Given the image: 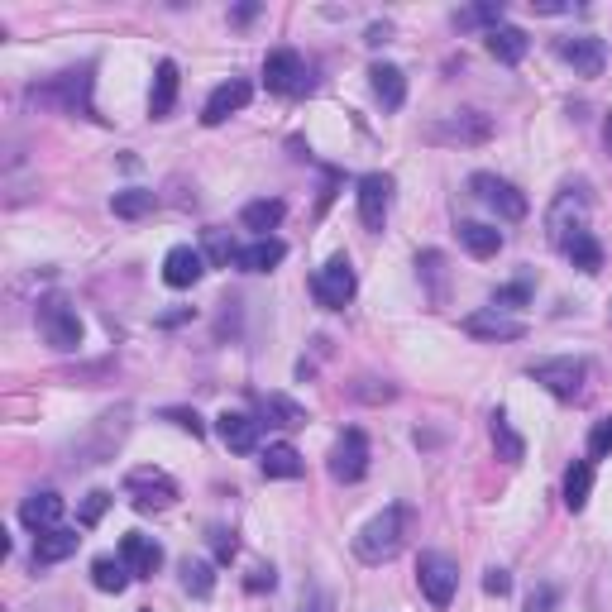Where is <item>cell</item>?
Returning <instances> with one entry per match:
<instances>
[{"mask_svg":"<svg viewBox=\"0 0 612 612\" xmlns=\"http://www.w3.org/2000/svg\"><path fill=\"white\" fill-rule=\"evenodd\" d=\"M177 87H182V72H177L173 58H163V63L153 67V96H149V115H153V120H168V115H173Z\"/></svg>","mask_w":612,"mask_h":612,"instance_id":"cell-22","label":"cell"},{"mask_svg":"<svg viewBox=\"0 0 612 612\" xmlns=\"http://www.w3.org/2000/svg\"><path fill=\"white\" fill-rule=\"evenodd\" d=\"M244 589H249V593H263V589L273 593V589H278V569H273V565H254V569H249V579H244Z\"/></svg>","mask_w":612,"mask_h":612,"instance_id":"cell-43","label":"cell"},{"mask_svg":"<svg viewBox=\"0 0 612 612\" xmlns=\"http://www.w3.org/2000/svg\"><path fill=\"white\" fill-rule=\"evenodd\" d=\"M603 139H608V153H612V120H608V130H603Z\"/></svg>","mask_w":612,"mask_h":612,"instance_id":"cell-53","label":"cell"},{"mask_svg":"<svg viewBox=\"0 0 612 612\" xmlns=\"http://www.w3.org/2000/svg\"><path fill=\"white\" fill-rule=\"evenodd\" d=\"M464 335H474V340H522L526 321L522 316H507L498 306H483L474 316H464Z\"/></svg>","mask_w":612,"mask_h":612,"instance_id":"cell-16","label":"cell"},{"mask_svg":"<svg viewBox=\"0 0 612 612\" xmlns=\"http://www.w3.org/2000/svg\"><path fill=\"white\" fill-rule=\"evenodd\" d=\"M589 493H593V464L579 459L565 474V507L569 512H584V507H589Z\"/></svg>","mask_w":612,"mask_h":612,"instance_id":"cell-33","label":"cell"},{"mask_svg":"<svg viewBox=\"0 0 612 612\" xmlns=\"http://www.w3.org/2000/svg\"><path fill=\"white\" fill-rule=\"evenodd\" d=\"M211 550H216V560H220V565H230V560L240 555V541H235V531H225V526H216V531H211Z\"/></svg>","mask_w":612,"mask_h":612,"instance_id":"cell-42","label":"cell"},{"mask_svg":"<svg viewBox=\"0 0 612 612\" xmlns=\"http://www.w3.org/2000/svg\"><path fill=\"white\" fill-rule=\"evenodd\" d=\"M201 273H206V254L201 249H192V244H177V249H168V259H163V283L168 287H197Z\"/></svg>","mask_w":612,"mask_h":612,"instance_id":"cell-19","label":"cell"},{"mask_svg":"<svg viewBox=\"0 0 612 612\" xmlns=\"http://www.w3.org/2000/svg\"><path fill=\"white\" fill-rule=\"evenodd\" d=\"M526 302H531V287H526V283L503 287V292L493 297V306H498V311H507V306H526Z\"/></svg>","mask_w":612,"mask_h":612,"instance_id":"cell-46","label":"cell"},{"mask_svg":"<svg viewBox=\"0 0 612 612\" xmlns=\"http://www.w3.org/2000/svg\"><path fill=\"white\" fill-rule=\"evenodd\" d=\"M526 612H555V589H550V584L531 589V598H526Z\"/></svg>","mask_w":612,"mask_h":612,"instance_id":"cell-47","label":"cell"},{"mask_svg":"<svg viewBox=\"0 0 612 612\" xmlns=\"http://www.w3.org/2000/svg\"><path fill=\"white\" fill-rule=\"evenodd\" d=\"M555 53L565 58L579 77H603V67H608V48L603 39H593V34H574V39H560Z\"/></svg>","mask_w":612,"mask_h":612,"instance_id":"cell-15","label":"cell"},{"mask_svg":"<svg viewBox=\"0 0 612 612\" xmlns=\"http://www.w3.org/2000/svg\"><path fill=\"white\" fill-rule=\"evenodd\" d=\"M388 34H393V29H388V24H373V29H369V39H364V44H369V48L388 44Z\"/></svg>","mask_w":612,"mask_h":612,"instance_id":"cell-50","label":"cell"},{"mask_svg":"<svg viewBox=\"0 0 612 612\" xmlns=\"http://www.w3.org/2000/svg\"><path fill=\"white\" fill-rule=\"evenodd\" d=\"M531 5H536L541 15H565V10H569L565 0H531Z\"/></svg>","mask_w":612,"mask_h":612,"instance_id":"cell-49","label":"cell"},{"mask_svg":"<svg viewBox=\"0 0 612 612\" xmlns=\"http://www.w3.org/2000/svg\"><path fill=\"white\" fill-rule=\"evenodd\" d=\"M283 201L278 197H263V201H249L240 211V220H244V230H259V240L268 235V230H278V220H283Z\"/></svg>","mask_w":612,"mask_h":612,"instance_id":"cell-32","label":"cell"},{"mask_svg":"<svg viewBox=\"0 0 612 612\" xmlns=\"http://www.w3.org/2000/svg\"><path fill=\"white\" fill-rule=\"evenodd\" d=\"M589 455L593 459H608L612 455V416H603V421L589 431Z\"/></svg>","mask_w":612,"mask_h":612,"instance_id":"cell-41","label":"cell"},{"mask_svg":"<svg viewBox=\"0 0 612 612\" xmlns=\"http://www.w3.org/2000/svg\"><path fill=\"white\" fill-rule=\"evenodd\" d=\"M249 96H254V87H249L244 77H230V82H220V87L206 96V106H201V125H225L235 110L249 106Z\"/></svg>","mask_w":612,"mask_h":612,"instance_id":"cell-17","label":"cell"},{"mask_svg":"<svg viewBox=\"0 0 612 612\" xmlns=\"http://www.w3.org/2000/svg\"><path fill=\"white\" fill-rule=\"evenodd\" d=\"M354 292H359V278H354V263L345 254H335L326 268H316V278H311V297L326 306V311H345L354 302Z\"/></svg>","mask_w":612,"mask_h":612,"instance_id":"cell-3","label":"cell"},{"mask_svg":"<svg viewBox=\"0 0 612 612\" xmlns=\"http://www.w3.org/2000/svg\"><path fill=\"white\" fill-rule=\"evenodd\" d=\"M565 254L579 273H598V268H603V244L593 240V230H574L565 240Z\"/></svg>","mask_w":612,"mask_h":612,"instance_id":"cell-30","label":"cell"},{"mask_svg":"<svg viewBox=\"0 0 612 612\" xmlns=\"http://www.w3.org/2000/svg\"><path fill=\"white\" fill-rule=\"evenodd\" d=\"M459 244H464L474 259H493V254L503 249V230H493V225H483V220H464V225H459Z\"/></svg>","mask_w":612,"mask_h":612,"instance_id":"cell-28","label":"cell"},{"mask_svg":"<svg viewBox=\"0 0 612 612\" xmlns=\"http://www.w3.org/2000/svg\"><path fill=\"white\" fill-rule=\"evenodd\" d=\"M483 593H493V598H507V593H512V574L493 565L488 574H483Z\"/></svg>","mask_w":612,"mask_h":612,"instance_id":"cell-45","label":"cell"},{"mask_svg":"<svg viewBox=\"0 0 612 612\" xmlns=\"http://www.w3.org/2000/svg\"><path fill=\"white\" fill-rule=\"evenodd\" d=\"M163 421H173L177 431H192V436H206V421H201L192 407H163Z\"/></svg>","mask_w":612,"mask_h":612,"instance_id":"cell-40","label":"cell"},{"mask_svg":"<svg viewBox=\"0 0 612 612\" xmlns=\"http://www.w3.org/2000/svg\"><path fill=\"white\" fill-rule=\"evenodd\" d=\"M426 139L431 144H488L493 139V120L483 110H459V115H445L436 125H426Z\"/></svg>","mask_w":612,"mask_h":612,"instance_id":"cell-6","label":"cell"},{"mask_svg":"<svg viewBox=\"0 0 612 612\" xmlns=\"http://www.w3.org/2000/svg\"><path fill=\"white\" fill-rule=\"evenodd\" d=\"M263 87L278 91V96H297V91H306L311 82H306V63L297 48H273L268 58H263Z\"/></svg>","mask_w":612,"mask_h":612,"instance_id":"cell-11","label":"cell"},{"mask_svg":"<svg viewBox=\"0 0 612 612\" xmlns=\"http://www.w3.org/2000/svg\"><path fill=\"white\" fill-rule=\"evenodd\" d=\"M259 412H263V421L278 426V431H297V426H306V407L302 402H292V397H283V393H268L259 402Z\"/></svg>","mask_w":612,"mask_h":612,"instance_id":"cell-27","label":"cell"},{"mask_svg":"<svg viewBox=\"0 0 612 612\" xmlns=\"http://www.w3.org/2000/svg\"><path fill=\"white\" fill-rule=\"evenodd\" d=\"M531 378L546 388V393H555L560 402H574V397L584 393V378H589V369H584V359H574V354H560V359H541V364H531Z\"/></svg>","mask_w":612,"mask_h":612,"instance_id":"cell-4","label":"cell"},{"mask_svg":"<svg viewBox=\"0 0 612 612\" xmlns=\"http://www.w3.org/2000/svg\"><path fill=\"white\" fill-rule=\"evenodd\" d=\"M216 436L225 450H235V455H254L259 450V421L244 412H220L216 416Z\"/></svg>","mask_w":612,"mask_h":612,"instance_id":"cell-20","label":"cell"},{"mask_svg":"<svg viewBox=\"0 0 612 612\" xmlns=\"http://www.w3.org/2000/svg\"><path fill=\"white\" fill-rule=\"evenodd\" d=\"M125 493L139 512H163V507L177 503V483L163 474V469H130L125 479Z\"/></svg>","mask_w":612,"mask_h":612,"instance_id":"cell-8","label":"cell"},{"mask_svg":"<svg viewBox=\"0 0 612 612\" xmlns=\"http://www.w3.org/2000/svg\"><path fill=\"white\" fill-rule=\"evenodd\" d=\"M369 474V436L350 426L345 436L335 440V450H330V479L335 483H359Z\"/></svg>","mask_w":612,"mask_h":612,"instance_id":"cell-9","label":"cell"},{"mask_svg":"<svg viewBox=\"0 0 612 612\" xmlns=\"http://www.w3.org/2000/svg\"><path fill=\"white\" fill-rule=\"evenodd\" d=\"M493 445H498V459H507V464H522L526 455V440L512 431V421H507V412H493Z\"/></svg>","mask_w":612,"mask_h":612,"instance_id":"cell-34","label":"cell"},{"mask_svg":"<svg viewBox=\"0 0 612 612\" xmlns=\"http://www.w3.org/2000/svg\"><path fill=\"white\" fill-rule=\"evenodd\" d=\"M153 206H158V197H153V192H144V187H125V192H115V197H110V211H115L120 220L149 216Z\"/></svg>","mask_w":612,"mask_h":612,"instance_id":"cell-35","label":"cell"},{"mask_svg":"<svg viewBox=\"0 0 612 612\" xmlns=\"http://www.w3.org/2000/svg\"><path fill=\"white\" fill-rule=\"evenodd\" d=\"M39 330H44V340L53 350H77L82 345V316H77V306L63 302V297H48L39 302Z\"/></svg>","mask_w":612,"mask_h":612,"instance_id":"cell-5","label":"cell"},{"mask_svg":"<svg viewBox=\"0 0 612 612\" xmlns=\"http://www.w3.org/2000/svg\"><path fill=\"white\" fill-rule=\"evenodd\" d=\"M407 531H412V507L407 503L383 507V512L354 536V555H359L364 565H388L397 550L407 546Z\"/></svg>","mask_w":612,"mask_h":612,"instance_id":"cell-1","label":"cell"},{"mask_svg":"<svg viewBox=\"0 0 612 612\" xmlns=\"http://www.w3.org/2000/svg\"><path fill=\"white\" fill-rule=\"evenodd\" d=\"M254 15H259V5H240V10H235V20H240V24H249Z\"/></svg>","mask_w":612,"mask_h":612,"instance_id":"cell-51","label":"cell"},{"mask_svg":"<svg viewBox=\"0 0 612 612\" xmlns=\"http://www.w3.org/2000/svg\"><path fill=\"white\" fill-rule=\"evenodd\" d=\"M20 522L29 531H53V526L63 522V498L58 493H29L20 503Z\"/></svg>","mask_w":612,"mask_h":612,"instance_id":"cell-23","label":"cell"},{"mask_svg":"<svg viewBox=\"0 0 612 612\" xmlns=\"http://www.w3.org/2000/svg\"><path fill=\"white\" fill-rule=\"evenodd\" d=\"M388 211H393V177L388 173L359 177V220H364V230H383Z\"/></svg>","mask_w":612,"mask_h":612,"instance_id":"cell-14","label":"cell"},{"mask_svg":"<svg viewBox=\"0 0 612 612\" xmlns=\"http://www.w3.org/2000/svg\"><path fill=\"white\" fill-rule=\"evenodd\" d=\"M87 91H91V67H82V72H58V77H53L44 91L34 87L29 96H34V101H53V106L72 110V115H77V106H82V115H91Z\"/></svg>","mask_w":612,"mask_h":612,"instance_id":"cell-13","label":"cell"},{"mask_svg":"<svg viewBox=\"0 0 612 612\" xmlns=\"http://www.w3.org/2000/svg\"><path fill=\"white\" fill-rule=\"evenodd\" d=\"M206 263H216V268H230V263H240V249H235V240L225 235V230H206Z\"/></svg>","mask_w":612,"mask_h":612,"instance_id":"cell-37","label":"cell"},{"mask_svg":"<svg viewBox=\"0 0 612 612\" xmlns=\"http://www.w3.org/2000/svg\"><path fill=\"white\" fill-rule=\"evenodd\" d=\"M584 216H589V192H584V187H565V192L555 197V206H550V216H546L550 244L565 249V240L574 235V230H589Z\"/></svg>","mask_w":612,"mask_h":612,"instance_id":"cell-10","label":"cell"},{"mask_svg":"<svg viewBox=\"0 0 612 612\" xmlns=\"http://www.w3.org/2000/svg\"><path fill=\"white\" fill-rule=\"evenodd\" d=\"M469 187H474V197L488 206V211H498V220H526V197L512 187V182H503V177L493 173H474L469 177Z\"/></svg>","mask_w":612,"mask_h":612,"instance_id":"cell-12","label":"cell"},{"mask_svg":"<svg viewBox=\"0 0 612 612\" xmlns=\"http://www.w3.org/2000/svg\"><path fill=\"white\" fill-rule=\"evenodd\" d=\"M354 397H364V402H393L397 388L393 383H383V388H354Z\"/></svg>","mask_w":612,"mask_h":612,"instance_id":"cell-48","label":"cell"},{"mask_svg":"<svg viewBox=\"0 0 612 612\" xmlns=\"http://www.w3.org/2000/svg\"><path fill=\"white\" fill-rule=\"evenodd\" d=\"M455 24H459V29H483V24H488V29H498V24H503V0H493V5H469V10H459Z\"/></svg>","mask_w":612,"mask_h":612,"instance_id":"cell-38","label":"cell"},{"mask_svg":"<svg viewBox=\"0 0 612 612\" xmlns=\"http://www.w3.org/2000/svg\"><path fill=\"white\" fill-rule=\"evenodd\" d=\"M125 431H130V407H115V412H106L101 421H96L91 440H82V445L72 450V455H77L72 464H101L106 455H115V450H120Z\"/></svg>","mask_w":612,"mask_h":612,"instance_id":"cell-7","label":"cell"},{"mask_svg":"<svg viewBox=\"0 0 612 612\" xmlns=\"http://www.w3.org/2000/svg\"><path fill=\"white\" fill-rule=\"evenodd\" d=\"M182 589L192 593V598H211V589H216L211 560H182Z\"/></svg>","mask_w":612,"mask_h":612,"instance_id":"cell-36","label":"cell"},{"mask_svg":"<svg viewBox=\"0 0 612 612\" xmlns=\"http://www.w3.org/2000/svg\"><path fill=\"white\" fill-rule=\"evenodd\" d=\"M259 469H263V479H297V474H302V455H297V445L278 440V445L263 450Z\"/></svg>","mask_w":612,"mask_h":612,"instance_id":"cell-29","label":"cell"},{"mask_svg":"<svg viewBox=\"0 0 612 612\" xmlns=\"http://www.w3.org/2000/svg\"><path fill=\"white\" fill-rule=\"evenodd\" d=\"M488 53L498 58V63H522L526 58V48H531V39H526V29H517V24H498V29H488Z\"/></svg>","mask_w":612,"mask_h":612,"instance_id":"cell-25","label":"cell"},{"mask_svg":"<svg viewBox=\"0 0 612 612\" xmlns=\"http://www.w3.org/2000/svg\"><path fill=\"white\" fill-rule=\"evenodd\" d=\"M110 503H115V498H110L106 488L87 493V503H82V512H77V522H82V526H96L101 517H106V507H110Z\"/></svg>","mask_w":612,"mask_h":612,"instance_id":"cell-39","label":"cell"},{"mask_svg":"<svg viewBox=\"0 0 612 612\" xmlns=\"http://www.w3.org/2000/svg\"><path fill=\"white\" fill-rule=\"evenodd\" d=\"M77 546H82L77 526H53V531H39V541H34V569L63 565L67 555H77Z\"/></svg>","mask_w":612,"mask_h":612,"instance_id":"cell-21","label":"cell"},{"mask_svg":"<svg viewBox=\"0 0 612 612\" xmlns=\"http://www.w3.org/2000/svg\"><path fill=\"white\" fill-rule=\"evenodd\" d=\"M416 268H421L426 278H436V302H440V297H445V292H440V278H445V254H436V249H426V254L416 259Z\"/></svg>","mask_w":612,"mask_h":612,"instance_id":"cell-44","label":"cell"},{"mask_svg":"<svg viewBox=\"0 0 612 612\" xmlns=\"http://www.w3.org/2000/svg\"><path fill=\"white\" fill-rule=\"evenodd\" d=\"M120 560H125L134 579H153L158 565H163V546L153 536H144V531H130V536H120Z\"/></svg>","mask_w":612,"mask_h":612,"instance_id":"cell-18","label":"cell"},{"mask_svg":"<svg viewBox=\"0 0 612 612\" xmlns=\"http://www.w3.org/2000/svg\"><path fill=\"white\" fill-rule=\"evenodd\" d=\"M311 612H330V598H326V593H311Z\"/></svg>","mask_w":612,"mask_h":612,"instance_id":"cell-52","label":"cell"},{"mask_svg":"<svg viewBox=\"0 0 612 612\" xmlns=\"http://www.w3.org/2000/svg\"><path fill=\"white\" fill-rule=\"evenodd\" d=\"M130 569H125V560H115V555H101V560H91V584L101 593H125L130 589Z\"/></svg>","mask_w":612,"mask_h":612,"instance_id":"cell-31","label":"cell"},{"mask_svg":"<svg viewBox=\"0 0 612 612\" xmlns=\"http://www.w3.org/2000/svg\"><path fill=\"white\" fill-rule=\"evenodd\" d=\"M369 87H373V96L383 101V110H402V101H407V77H402V67H393V63H373Z\"/></svg>","mask_w":612,"mask_h":612,"instance_id":"cell-24","label":"cell"},{"mask_svg":"<svg viewBox=\"0 0 612 612\" xmlns=\"http://www.w3.org/2000/svg\"><path fill=\"white\" fill-rule=\"evenodd\" d=\"M283 259H287V244L278 240V235H263V240H254L249 249H240V268H244V273H273Z\"/></svg>","mask_w":612,"mask_h":612,"instance_id":"cell-26","label":"cell"},{"mask_svg":"<svg viewBox=\"0 0 612 612\" xmlns=\"http://www.w3.org/2000/svg\"><path fill=\"white\" fill-rule=\"evenodd\" d=\"M416 584H421V593H426L431 608H450V603H455V589H459V565L450 555H440V550H421V560H416Z\"/></svg>","mask_w":612,"mask_h":612,"instance_id":"cell-2","label":"cell"}]
</instances>
